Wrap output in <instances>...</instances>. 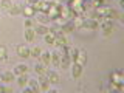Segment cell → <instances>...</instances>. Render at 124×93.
<instances>
[{
    "label": "cell",
    "mask_w": 124,
    "mask_h": 93,
    "mask_svg": "<svg viewBox=\"0 0 124 93\" xmlns=\"http://www.w3.org/2000/svg\"><path fill=\"white\" fill-rule=\"evenodd\" d=\"M3 92H6V93H11V92H13V88H11V87H3Z\"/></svg>",
    "instance_id": "484cf974"
},
{
    "label": "cell",
    "mask_w": 124,
    "mask_h": 93,
    "mask_svg": "<svg viewBox=\"0 0 124 93\" xmlns=\"http://www.w3.org/2000/svg\"><path fill=\"white\" fill-rule=\"evenodd\" d=\"M102 2H107V0H102Z\"/></svg>",
    "instance_id": "f1b7e54d"
},
{
    "label": "cell",
    "mask_w": 124,
    "mask_h": 93,
    "mask_svg": "<svg viewBox=\"0 0 124 93\" xmlns=\"http://www.w3.org/2000/svg\"><path fill=\"white\" fill-rule=\"evenodd\" d=\"M82 65L76 64V62H73V67H71V73H73V78H81L82 75Z\"/></svg>",
    "instance_id": "9c48e42d"
},
{
    "label": "cell",
    "mask_w": 124,
    "mask_h": 93,
    "mask_svg": "<svg viewBox=\"0 0 124 93\" xmlns=\"http://www.w3.org/2000/svg\"><path fill=\"white\" fill-rule=\"evenodd\" d=\"M39 92H51L50 90V81L45 76H39Z\"/></svg>",
    "instance_id": "3957f363"
},
{
    "label": "cell",
    "mask_w": 124,
    "mask_h": 93,
    "mask_svg": "<svg viewBox=\"0 0 124 93\" xmlns=\"http://www.w3.org/2000/svg\"><path fill=\"white\" fill-rule=\"evenodd\" d=\"M0 93H3V87H0Z\"/></svg>",
    "instance_id": "83f0119b"
},
{
    "label": "cell",
    "mask_w": 124,
    "mask_h": 93,
    "mask_svg": "<svg viewBox=\"0 0 124 93\" xmlns=\"http://www.w3.org/2000/svg\"><path fill=\"white\" fill-rule=\"evenodd\" d=\"M19 85H20V87H26V85H28V79H26V76H19Z\"/></svg>",
    "instance_id": "603a6c76"
},
{
    "label": "cell",
    "mask_w": 124,
    "mask_h": 93,
    "mask_svg": "<svg viewBox=\"0 0 124 93\" xmlns=\"http://www.w3.org/2000/svg\"><path fill=\"white\" fill-rule=\"evenodd\" d=\"M34 31H36V34H40V36H45L46 33L50 31V28L46 25H39V26H36L34 28Z\"/></svg>",
    "instance_id": "ac0fdd59"
},
{
    "label": "cell",
    "mask_w": 124,
    "mask_h": 93,
    "mask_svg": "<svg viewBox=\"0 0 124 93\" xmlns=\"http://www.w3.org/2000/svg\"><path fill=\"white\" fill-rule=\"evenodd\" d=\"M110 81L116 84H123V73L121 71H113L110 75Z\"/></svg>",
    "instance_id": "5bb4252c"
},
{
    "label": "cell",
    "mask_w": 124,
    "mask_h": 93,
    "mask_svg": "<svg viewBox=\"0 0 124 93\" xmlns=\"http://www.w3.org/2000/svg\"><path fill=\"white\" fill-rule=\"evenodd\" d=\"M20 13H22V8L19 6V5H13L9 9H8V14H9V16H17V14H20Z\"/></svg>",
    "instance_id": "ffe728a7"
},
{
    "label": "cell",
    "mask_w": 124,
    "mask_h": 93,
    "mask_svg": "<svg viewBox=\"0 0 124 93\" xmlns=\"http://www.w3.org/2000/svg\"><path fill=\"white\" fill-rule=\"evenodd\" d=\"M73 62H76V64H79V65H85V62H87V53L84 51L82 48H78V54H76V59L73 61Z\"/></svg>",
    "instance_id": "277c9868"
},
{
    "label": "cell",
    "mask_w": 124,
    "mask_h": 93,
    "mask_svg": "<svg viewBox=\"0 0 124 93\" xmlns=\"http://www.w3.org/2000/svg\"><path fill=\"white\" fill-rule=\"evenodd\" d=\"M115 33V26H112V28H108V30H102V34L106 37H108V36H112V34Z\"/></svg>",
    "instance_id": "cb8c5ba5"
},
{
    "label": "cell",
    "mask_w": 124,
    "mask_h": 93,
    "mask_svg": "<svg viewBox=\"0 0 124 93\" xmlns=\"http://www.w3.org/2000/svg\"><path fill=\"white\" fill-rule=\"evenodd\" d=\"M11 6H13V2H11V0H2V2H0V8L5 9V11H8Z\"/></svg>",
    "instance_id": "7402d4cb"
},
{
    "label": "cell",
    "mask_w": 124,
    "mask_h": 93,
    "mask_svg": "<svg viewBox=\"0 0 124 93\" xmlns=\"http://www.w3.org/2000/svg\"><path fill=\"white\" fill-rule=\"evenodd\" d=\"M11 2H13V0H11Z\"/></svg>",
    "instance_id": "f546056e"
},
{
    "label": "cell",
    "mask_w": 124,
    "mask_h": 93,
    "mask_svg": "<svg viewBox=\"0 0 124 93\" xmlns=\"http://www.w3.org/2000/svg\"><path fill=\"white\" fill-rule=\"evenodd\" d=\"M67 36H68V34H65L62 30H57V31H56V39H54V45H53V46H56V48H62V46H65V45L68 44Z\"/></svg>",
    "instance_id": "6da1fadb"
},
{
    "label": "cell",
    "mask_w": 124,
    "mask_h": 93,
    "mask_svg": "<svg viewBox=\"0 0 124 93\" xmlns=\"http://www.w3.org/2000/svg\"><path fill=\"white\" fill-rule=\"evenodd\" d=\"M16 53H17V56L22 57V59H25V57H30V48H28V46H25L23 44H20V45L16 46Z\"/></svg>",
    "instance_id": "7a4b0ae2"
},
{
    "label": "cell",
    "mask_w": 124,
    "mask_h": 93,
    "mask_svg": "<svg viewBox=\"0 0 124 93\" xmlns=\"http://www.w3.org/2000/svg\"><path fill=\"white\" fill-rule=\"evenodd\" d=\"M8 59V50H6V46H0V62H5Z\"/></svg>",
    "instance_id": "44dd1931"
},
{
    "label": "cell",
    "mask_w": 124,
    "mask_h": 93,
    "mask_svg": "<svg viewBox=\"0 0 124 93\" xmlns=\"http://www.w3.org/2000/svg\"><path fill=\"white\" fill-rule=\"evenodd\" d=\"M46 79L50 81V84H59L61 82V76L56 71H46Z\"/></svg>",
    "instance_id": "52a82bcc"
},
{
    "label": "cell",
    "mask_w": 124,
    "mask_h": 93,
    "mask_svg": "<svg viewBox=\"0 0 124 93\" xmlns=\"http://www.w3.org/2000/svg\"><path fill=\"white\" fill-rule=\"evenodd\" d=\"M61 61H62V54H61V50L57 48L56 51L51 53V65H54V67H59Z\"/></svg>",
    "instance_id": "5b68a950"
},
{
    "label": "cell",
    "mask_w": 124,
    "mask_h": 93,
    "mask_svg": "<svg viewBox=\"0 0 124 93\" xmlns=\"http://www.w3.org/2000/svg\"><path fill=\"white\" fill-rule=\"evenodd\" d=\"M28 67L26 65H17V67L14 68V76H25L26 73H28Z\"/></svg>",
    "instance_id": "ba28073f"
},
{
    "label": "cell",
    "mask_w": 124,
    "mask_h": 93,
    "mask_svg": "<svg viewBox=\"0 0 124 93\" xmlns=\"http://www.w3.org/2000/svg\"><path fill=\"white\" fill-rule=\"evenodd\" d=\"M33 26H34V20L31 17H28L25 20V28H33Z\"/></svg>",
    "instance_id": "d4e9b609"
},
{
    "label": "cell",
    "mask_w": 124,
    "mask_h": 93,
    "mask_svg": "<svg viewBox=\"0 0 124 93\" xmlns=\"http://www.w3.org/2000/svg\"><path fill=\"white\" fill-rule=\"evenodd\" d=\"M39 61H40L44 65L48 67V65L51 64V53H42L40 56H39Z\"/></svg>",
    "instance_id": "7c38bea8"
},
{
    "label": "cell",
    "mask_w": 124,
    "mask_h": 93,
    "mask_svg": "<svg viewBox=\"0 0 124 93\" xmlns=\"http://www.w3.org/2000/svg\"><path fill=\"white\" fill-rule=\"evenodd\" d=\"M36 0H28V5H31V3H34Z\"/></svg>",
    "instance_id": "4316f807"
},
{
    "label": "cell",
    "mask_w": 124,
    "mask_h": 93,
    "mask_svg": "<svg viewBox=\"0 0 124 93\" xmlns=\"http://www.w3.org/2000/svg\"><path fill=\"white\" fill-rule=\"evenodd\" d=\"M2 81H3V82H13V81H14V73L5 71V73L2 75Z\"/></svg>",
    "instance_id": "d6986e66"
},
{
    "label": "cell",
    "mask_w": 124,
    "mask_h": 93,
    "mask_svg": "<svg viewBox=\"0 0 124 93\" xmlns=\"http://www.w3.org/2000/svg\"><path fill=\"white\" fill-rule=\"evenodd\" d=\"M22 14L25 16V17H33V16L36 14V11H34V8L31 5H26V6L22 8Z\"/></svg>",
    "instance_id": "4fadbf2b"
},
{
    "label": "cell",
    "mask_w": 124,
    "mask_h": 93,
    "mask_svg": "<svg viewBox=\"0 0 124 93\" xmlns=\"http://www.w3.org/2000/svg\"><path fill=\"white\" fill-rule=\"evenodd\" d=\"M34 71H36L37 76H45L48 70H46V65H44V64L40 62V64H36V67H34Z\"/></svg>",
    "instance_id": "30bf717a"
},
{
    "label": "cell",
    "mask_w": 124,
    "mask_h": 93,
    "mask_svg": "<svg viewBox=\"0 0 124 93\" xmlns=\"http://www.w3.org/2000/svg\"><path fill=\"white\" fill-rule=\"evenodd\" d=\"M36 19L42 23V25H45V23L50 22V19H48V16H46V13H40V11H36Z\"/></svg>",
    "instance_id": "9a60e30c"
},
{
    "label": "cell",
    "mask_w": 124,
    "mask_h": 93,
    "mask_svg": "<svg viewBox=\"0 0 124 93\" xmlns=\"http://www.w3.org/2000/svg\"><path fill=\"white\" fill-rule=\"evenodd\" d=\"M61 30L64 31L65 34H71V33H75V26H73V23L71 22H67V23H62L61 25Z\"/></svg>",
    "instance_id": "8fae6325"
},
{
    "label": "cell",
    "mask_w": 124,
    "mask_h": 93,
    "mask_svg": "<svg viewBox=\"0 0 124 93\" xmlns=\"http://www.w3.org/2000/svg\"><path fill=\"white\" fill-rule=\"evenodd\" d=\"M34 37H36V31H34L33 28H26V30H25V39H26L28 42H33Z\"/></svg>",
    "instance_id": "2e32d148"
},
{
    "label": "cell",
    "mask_w": 124,
    "mask_h": 93,
    "mask_svg": "<svg viewBox=\"0 0 124 93\" xmlns=\"http://www.w3.org/2000/svg\"><path fill=\"white\" fill-rule=\"evenodd\" d=\"M42 54V48H39V46H33V48H30V56L34 57V59H39V56Z\"/></svg>",
    "instance_id": "e0dca14e"
},
{
    "label": "cell",
    "mask_w": 124,
    "mask_h": 93,
    "mask_svg": "<svg viewBox=\"0 0 124 93\" xmlns=\"http://www.w3.org/2000/svg\"><path fill=\"white\" fill-rule=\"evenodd\" d=\"M71 23H73V26H75L76 30L82 28V26H84V23H85V19H84V16H75V17L71 19Z\"/></svg>",
    "instance_id": "8992f818"
}]
</instances>
